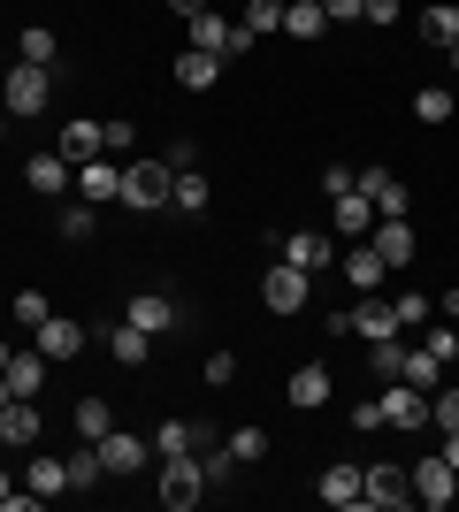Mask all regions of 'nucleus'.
Segmentation results:
<instances>
[{
    "label": "nucleus",
    "instance_id": "f257e3e1",
    "mask_svg": "<svg viewBox=\"0 0 459 512\" xmlns=\"http://www.w3.org/2000/svg\"><path fill=\"white\" fill-rule=\"evenodd\" d=\"M169 161H131V169H123V207L131 214H161L169 207Z\"/></svg>",
    "mask_w": 459,
    "mask_h": 512
},
{
    "label": "nucleus",
    "instance_id": "f03ea898",
    "mask_svg": "<svg viewBox=\"0 0 459 512\" xmlns=\"http://www.w3.org/2000/svg\"><path fill=\"white\" fill-rule=\"evenodd\" d=\"M199 497H207V459H199V451H184V459H161V505L184 512V505H199Z\"/></svg>",
    "mask_w": 459,
    "mask_h": 512
},
{
    "label": "nucleus",
    "instance_id": "7ed1b4c3",
    "mask_svg": "<svg viewBox=\"0 0 459 512\" xmlns=\"http://www.w3.org/2000/svg\"><path fill=\"white\" fill-rule=\"evenodd\" d=\"M46 92H54V69L46 62H16L8 85H0V100H8V115H46Z\"/></svg>",
    "mask_w": 459,
    "mask_h": 512
},
{
    "label": "nucleus",
    "instance_id": "20e7f679",
    "mask_svg": "<svg viewBox=\"0 0 459 512\" xmlns=\"http://www.w3.org/2000/svg\"><path fill=\"white\" fill-rule=\"evenodd\" d=\"M92 451H100V467H108V474H146V459H153V444H146V436H131V428L92 436Z\"/></svg>",
    "mask_w": 459,
    "mask_h": 512
},
{
    "label": "nucleus",
    "instance_id": "39448f33",
    "mask_svg": "<svg viewBox=\"0 0 459 512\" xmlns=\"http://www.w3.org/2000/svg\"><path fill=\"white\" fill-rule=\"evenodd\" d=\"M459 497V474H452V459H414V505H429V512H444Z\"/></svg>",
    "mask_w": 459,
    "mask_h": 512
},
{
    "label": "nucleus",
    "instance_id": "423d86ee",
    "mask_svg": "<svg viewBox=\"0 0 459 512\" xmlns=\"http://www.w3.org/2000/svg\"><path fill=\"white\" fill-rule=\"evenodd\" d=\"M31 344H39L46 360H77V352L92 344V329H85V321H69V314H46L39 329H31Z\"/></svg>",
    "mask_w": 459,
    "mask_h": 512
},
{
    "label": "nucleus",
    "instance_id": "0eeeda50",
    "mask_svg": "<svg viewBox=\"0 0 459 512\" xmlns=\"http://www.w3.org/2000/svg\"><path fill=\"white\" fill-rule=\"evenodd\" d=\"M368 245L383 253V268H414V222H406V214H375Z\"/></svg>",
    "mask_w": 459,
    "mask_h": 512
},
{
    "label": "nucleus",
    "instance_id": "6e6552de",
    "mask_svg": "<svg viewBox=\"0 0 459 512\" xmlns=\"http://www.w3.org/2000/svg\"><path fill=\"white\" fill-rule=\"evenodd\" d=\"M306 283H314V276L291 268V260H284V268H268V276H261V306H268V314H299V306H306Z\"/></svg>",
    "mask_w": 459,
    "mask_h": 512
},
{
    "label": "nucleus",
    "instance_id": "1a4fd4ad",
    "mask_svg": "<svg viewBox=\"0 0 459 512\" xmlns=\"http://www.w3.org/2000/svg\"><path fill=\"white\" fill-rule=\"evenodd\" d=\"M375 406H383V428H429V390L414 383H391Z\"/></svg>",
    "mask_w": 459,
    "mask_h": 512
},
{
    "label": "nucleus",
    "instance_id": "9d476101",
    "mask_svg": "<svg viewBox=\"0 0 459 512\" xmlns=\"http://www.w3.org/2000/svg\"><path fill=\"white\" fill-rule=\"evenodd\" d=\"M368 505L375 512H414V474L406 467H368Z\"/></svg>",
    "mask_w": 459,
    "mask_h": 512
},
{
    "label": "nucleus",
    "instance_id": "9b49d317",
    "mask_svg": "<svg viewBox=\"0 0 459 512\" xmlns=\"http://www.w3.org/2000/svg\"><path fill=\"white\" fill-rule=\"evenodd\" d=\"M184 451H215V428H207V421H169V428H153V459H184Z\"/></svg>",
    "mask_w": 459,
    "mask_h": 512
},
{
    "label": "nucleus",
    "instance_id": "f8f14e48",
    "mask_svg": "<svg viewBox=\"0 0 459 512\" xmlns=\"http://www.w3.org/2000/svg\"><path fill=\"white\" fill-rule=\"evenodd\" d=\"M314 490H322V505L360 512V505H368V467H329L322 482H314Z\"/></svg>",
    "mask_w": 459,
    "mask_h": 512
},
{
    "label": "nucleus",
    "instance_id": "ddd939ff",
    "mask_svg": "<svg viewBox=\"0 0 459 512\" xmlns=\"http://www.w3.org/2000/svg\"><path fill=\"white\" fill-rule=\"evenodd\" d=\"M123 321H138L146 337H176V329H184V314H176V306L161 299V291H138V299L123 306Z\"/></svg>",
    "mask_w": 459,
    "mask_h": 512
},
{
    "label": "nucleus",
    "instance_id": "4468645a",
    "mask_svg": "<svg viewBox=\"0 0 459 512\" xmlns=\"http://www.w3.org/2000/svg\"><path fill=\"white\" fill-rule=\"evenodd\" d=\"M23 184L39 199H62V192H77V169H69L62 153H31V169H23Z\"/></svg>",
    "mask_w": 459,
    "mask_h": 512
},
{
    "label": "nucleus",
    "instance_id": "2eb2a0df",
    "mask_svg": "<svg viewBox=\"0 0 459 512\" xmlns=\"http://www.w3.org/2000/svg\"><path fill=\"white\" fill-rule=\"evenodd\" d=\"M39 398H8V406H0V444H16V451H31L39 444Z\"/></svg>",
    "mask_w": 459,
    "mask_h": 512
},
{
    "label": "nucleus",
    "instance_id": "dca6fc26",
    "mask_svg": "<svg viewBox=\"0 0 459 512\" xmlns=\"http://www.w3.org/2000/svg\"><path fill=\"white\" fill-rule=\"evenodd\" d=\"M77 199H92V207L123 199V169H115L108 153H100V161H77Z\"/></svg>",
    "mask_w": 459,
    "mask_h": 512
},
{
    "label": "nucleus",
    "instance_id": "f3484780",
    "mask_svg": "<svg viewBox=\"0 0 459 512\" xmlns=\"http://www.w3.org/2000/svg\"><path fill=\"white\" fill-rule=\"evenodd\" d=\"M329 207H337V237H352V245H360V237L375 230V199L360 192V176H352V192H337Z\"/></svg>",
    "mask_w": 459,
    "mask_h": 512
},
{
    "label": "nucleus",
    "instance_id": "a211bd4d",
    "mask_svg": "<svg viewBox=\"0 0 459 512\" xmlns=\"http://www.w3.org/2000/svg\"><path fill=\"white\" fill-rule=\"evenodd\" d=\"M284 260L306 268V276H322V268H337V245H329L322 230H299V237H284Z\"/></svg>",
    "mask_w": 459,
    "mask_h": 512
},
{
    "label": "nucleus",
    "instance_id": "6ab92c4d",
    "mask_svg": "<svg viewBox=\"0 0 459 512\" xmlns=\"http://www.w3.org/2000/svg\"><path fill=\"white\" fill-rule=\"evenodd\" d=\"M337 268H345V283H352V291H375V283L391 276V268H383V253H375L368 237H360L352 253H337Z\"/></svg>",
    "mask_w": 459,
    "mask_h": 512
},
{
    "label": "nucleus",
    "instance_id": "aec40b11",
    "mask_svg": "<svg viewBox=\"0 0 459 512\" xmlns=\"http://www.w3.org/2000/svg\"><path fill=\"white\" fill-rule=\"evenodd\" d=\"M352 337H368V344H383V337H406V329H398V306H391V299L352 306Z\"/></svg>",
    "mask_w": 459,
    "mask_h": 512
},
{
    "label": "nucleus",
    "instance_id": "412c9836",
    "mask_svg": "<svg viewBox=\"0 0 459 512\" xmlns=\"http://www.w3.org/2000/svg\"><path fill=\"white\" fill-rule=\"evenodd\" d=\"M0 375H8V390H16V398H39V390H46V352H39V344H31V352H8V367H0Z\"/></svg>",
    "mask_w": 459,
    "mask_h": 512
},
{
    "label": "nucleus",
    "instance_id": "4be33fe9",
    "mask_svg": "<svg viewBox=\"0 0 459 512\" xmlns=\"http://www.w3.org/2000/svg\"><path fill=\"white\" fill-rule=\"evenodd\" d=\"M329 390H337V383H329V367H314V360L291 367V406H299V413H322Z\"/></svg>",
    "mask_w": 459,
    "mask_h": 512
},
{
    "label": "nucleus",
    "instance_id": "5701e85b",
    "mask_svg": "<svg viewBox=\"0 0 459 512\" xmlns=\"http://www.w3.org/2000/svg\"><path fill=\"white\" fill-rule=\"evenodd\" d=\"M222 77V54H207V46H184V54H176V85L184 92H207Z\"/></svg>",
    "mask_w": 459,
    "mask_h": 512
},
{
    "label": "nucleus",
    "instance_id": "b1692460",
    "mask_svg": "<svg viewBox=\"0 0 459 512\" xmlns=\"http://www.w3.org/2000/svg\"><path fill=\"white\" fill-rule=\"evenodd\" d=\"M100 337H108V352H115V360H123V367H146V352H153V337H146V329H138V321H108Z\"/></svg>",
    "mask_w": 459,
    "mask_h": 512
},
{
    "label": "nucleus",
    "instance_id": "393cba45",
    "mask_svg": "<svg viewBox=\"0 0 459 512\" xmlns=\"http://www.w3.org/2000/svg\"><path fill=\"white\" fill-rule=\"evenodd\" d=\"M54 153L77 169V161H100V153H108V138H100V123H62V146H54Z\"/></svg>",
    "mask_w": 459,
    "mask_h": 512
},
{
    "label": "nucleus",
    "instance_id": "a878e982",
    "mask_svg": "<svg viewBox=\"0 0 459 512\" xmlns=\"http://www.w3.org/2000/svg\"><path fill=\"white\" fill-rule=\"evenodd\" d=\"M421 39L437 46V54H452V46H459V0H444V8H421Z\"/></svg>",
    "mask_w": 459,
    "mask_h": 512
},
{
    "label": "nucleus",
    "instance_id": "bb28decb",
    "mask_svg": "<svg viewBox=\"0 0 459 512\" xmlns=\"http://www.w3.org/2000/svg\"><path fill=\"white\" fill-rule=\"evenodd\" d=\"M360 192L375 199V214H406V184L391 169H360Z\"/></svg>",
    "mask_w": 459,
    "mask_h": 512
},
{
    "label": "nucleus",
    "instance_id": "cd10ccee",
    "mask_svg": "<svg viewBox=\"0 0 459 512\" xmlns=\"http://www.w3.org/2000/svg\"><path fill=\"white\" fill-rule=\"evenodd\" d=\"M230 31H238V23L215 16V8H199V16H192V46H207V54H222V62H230Z\"/></svg>",
    "mask_w": 459,
    "mask_h": 512
},
{
    "label": "nucleus",
    "instance_id": "c85d7f7f",
    "mask_svg": "<svg viewBox=\"0 0 459 512\" xmlns=\"http://www.w3.org/2000/svg\"><path fill=\"white\" fill-rule=\"evenodd\" d=\"M414 344H421V352H429L437 367H452V360H459V321H444V314H437V321H429V329H421Z\"/></svg>",
    "mask_w": 459,
    "mask_h": 512
},
{
    "label": "nucleus",
    "instance_id": "c756f323",
    "mask_svg": "<svg viewBox=\"0 0 459 512\" xmlns=\"http://www.w3.org/2000/svg\"><path fill=\"white\" fill-rule=\"evenodd\" d=\"M207 199H215V192H207V176H199V169H176V184H169V207L176 214H207Z\"/></svg>",
    "mask_w": 459,
    "mask_h": 512
},
{
    "label": "nucleus",
    "instance_id": "7c9ffc66",
    "mask_svg": "<svg viewBox=\"0 0 459 512\" xmlns=\"http://www.w3.org/2000/svg\"><path fill=\"white\" fill-rule=\"evenodd\" d=\"M284 31H291V39H322V31H329L322 0H284Z\"/></svg>",
    "mask_w": 459,
    "mask_h": 512
},
{
    "label": "nucleus",
    "instance_id": "2f4dec72",
    "mask_svg": "<svg viewBox=\"0 0 459 512\" xmlns=\"http://www.w3.org/2000/svg\"><path fill=\"white\" fill-rule=\"evenodd\" d=\"M54 230H62V237H69V245H85V237H92V230H100V207H92V199H69V207H62V214H54Z\"/></svg>",
    "mask_w": 459,
    "mask_h": 512
},
{
    "label": "nucleus",
    "instance_id": "473e14b6",
    "mask_svg": "<svg viewBox=\"0 0 459 512\" xmlns=\"http://www.w3.org/2000/svg\"><path fill=\"white\" fill-rule=\"evenodd\" d=\"M23 490H39V497H62L69 490V459H31V474H23Z\"/></svg>",
    "mask_w": 459,
    "mask_h": 512
},
{
    "label": "nucleus",
    "instance_id": "72a5a7b5",
    "mask_svg": "<svg viewBox=\"0 0 459 512\" xmlns=\"http://www.w3.org/2000/svg\"><path fill=\"white\" fill-rule=\"evenodd\" d=\"M406 360H414V337H383V344H375V375H383V383H398Z\"/></svg>",
    "mask_w": 459,
    "mask_h": 512
},
{
    "label": "nucleus",
    "instance_id": "f704fd0d",
    "mask_svg": "<svg viewBox=\"0 0 459 512\" xmlns=\"http://www.w3.org/2000/svg\"><path fill=\"white\" fill-rule=\"evenodd\" d=\"M222 451H230L238 467H253V459H268V428H230V436H222Z\"/></svg>",
    "mask_w": 459,
    "mask_h": 512
},
{
    "label": "nucleus",
    "instance_id": "c9c22d12",
    "mask_svg": "<svg viewBox=\"0 0 459 512\" xmlns=\"http://www.w3.org/2000/svg\"><path fill=\"white\" fill-rule=\"evenodd\" d=\"M391 306H398V329H406V337H421V329L437 321V299H421V291H406V299H391Z\"/></svg>",
    "mask_w": 459,
    "mask_h": 512
},
{
    "label": "nucleus",
    "instance_id": "e433bc0d",
    "mask_svg": "<svg viewBox=\"0 0 459 512\" xmlns=\"http://www.w3.org/2000/svg\"><path fill=\"white\" fill-rule=\"evenodd\" d=\"M108 428H115L108 398H77V436H85V444H92V436H108Z\"/></svg>",
    "mask_w": 459,
    "mask_h": 512
},
{
    "label": "nucleus",
    "instance_id": "4c0bfd02",
    "mask_svg": "<svg viewBox=\"0 0 459 512\" xmlns=\"http://www.w3.org/2000/svg\"><path fill=\"white\" fill-rule=\"evenodd\" d=\"M245 31H253V39L284 31V0H245Z\"/></svg>",
    "mask_w": 459,
    "mask_h": 512
},
{
    "label": "nucleus",
    "instance_id": "58836bf2",
    "mask_svg": "<svg viewBox=\"0 0 459 512\" xmlns=\"http://www.w3.org/2000/svg\"><path fill=\"white\" fill-rule=\"evenodd\" d=\"M100 474H108V467H100V451H69V490H100Z\"/></svg>",
    "mask_w": 459,
    "mask_h": 512
},
{
    "label": "nucleus",
    "instance_id": "ea45409f",
    "mask_svg": "<svg viewBox=\"0 0 459 512\" xmlns=\"http://www.w3.org/2000/svg\"><path fill=\"white\" fill-rule=\"evenodd\" d=\"M16 54H23V62H46V69H54V31H46V23H23Z\"/></svg>",
    "mask_w": 459,
    "mask_h": 512
},
{
    "label": "nucleus",
    "instance_id": "a19ab883",
    "mask_svg": "<svg viewBox=\"0 0 459 512\" xmlns=\"http://www.w3.org/2000/svg\"><path fill=\"white\" fill-rule=\"evenodd\" d=\"M414 115H421V123H452V92H444V85H421L414 92Z\"/></svg>",
    "mask_w": 459,
    "mask_h": 512
},
{
    "label": "nucleus",
    "instance_id": "79ce46f5",
    "mask_svg": "<svg viewBox=\"0 0 459 512\" xmlns=\"http://www.w3.org/2000/svg\"><path fill=\"white\" fill-rule=\"evenodd\" d=\"M429 428H459V383L429 390Z\"/></svg>",
    "mask_w": 459,
    "mask_h": 512
},
{
    "label": "nucleus",
    "instance_id": "37998d69",
    "mask_svg": "<svg viewBox=\"0 0 459 512\" xmlns=\"http://www.w3.org/2000/svg\"><path fill=\"white\" fill-rule=\"evenodd\" d=\"M8 314H16L23 329H39V321L54 314V306H46V291H16V306H8Z\"/></svg>",
    "mask_w": 459,
    "mask_h": 512
},
{
    "label": "nucleus",
    "instance_id": "c03bdc74",
    "mask_svg": "<svg viewBox=\"0 0 459 512\" xmlns=\"http://www.w3.org/2000/svg\"><path fill=\"white\" fill-rule=\"evenodd\" d=\"M199 375H207V383H215V390H230V383H238V352H215V360L199 367Z\"/></svg>",
    "mask_w": 459,
    "mask_h": 512
},
{
    "label": "nucleus",
    "instance_id": "a18cd8bd",
    "mask_svg": "<svg viewBox=\"0 0 459 512\" xmlns=\"http://www.w3.org/2000/svg\"><path fill=\"white\" fill-rule=\"evenodd\" d=\"M161 161H169V176H176V169H192V161H199V146H192V138H176V146L161 153Z\"/></svg>",
    "mask_w": 459,
    "mask_h": 512
},
{
    "label": "nucleus",
    "instance_id": "49530a36",
    "mask_svg": "<svg viewBox=\"0 0 459 512\" xmlns=\"http://www.w3.org/2000/svg\"><path fill=\"white\" fill-rule=\"evenodd\" d=\"M100 138H108V153H131L138 130H131V123H100Z\"/></svg>",
    "mask_w": 459,
    "mask_h": 512
},
{
    "label": "nucleus",
    "instance_id": "de8ad7c7",
    "mask_svg": "<svg viewBox=\"0 0 459 512\" xmlns=\"http://www.w3.org/2000/svg\"><path fill=\"white\" fill-rule=\"evenodd\" d=\"M360 16L368 23H398V0H360Z\"/></svg>",
    "mask_w": 459,
    "mask_h": 512
},
{
    "label": "nucleus",
    "instance_id": "09e8293b",
    "mask_svg": "<svg viewBox=\"0 0 459 512\" xmlns=\"http://www.w3.org/2000/svg\"><path fill=\"white\" fill-rule=\"evenodd\" d=\"M322 16L329 23H352V16H360V0H322Z\"/></svg>",
    "mask_w": 459,
    "mask_h": 512
},
{
    "label": "nucleus",
    "instance_id": "8fccbe9b",
    "mask_svg": "<svg viewBox=\"0 0 459 512\" xmlns=\"http://www.w3.org/2000/svg\"><path fill=\"white\" fill-rule=\"evenodd\" d=\"M444 459H452V474H459V428H444Z\"/></svg>",
    "mask_w": 459,
    "mask_h": 512
},
{
    "label": "nucleus",
    "instance_id": "3c124183",
    "mask_svg": "<svg viewBox=\"0 0 459 512\" xmlns=\"http://www.w3.org/2000/svg\"><path fill=\"white\" fill-rule=\"evenodd\" d=\"M437 314H444V321H459V291H444V299H437Z\"/></svg>",
    "mask_w": 459,
    "mask_h": 512
},
{
    "label": "nucleus",
    "instance_id": "603ef678",
    "mask_svg": "<svg viewBox=\"0 0 459 512\" xmlns=\"http://www.w3.org/2000/svg\"><path fill=\"white\" fill-rule=\"evenodd\" d=\"M169 8H176V16H184V23H192V16H199V8H207V0H169Z\"/></svg>",
    "mask_w": 459,
    "mask_h": 512
},
{
    "label": "nucleus",
    "instance_id": "864d4df0",
    "mask_svg": "<svg viewBox=\"0 0 459 512\" xmlns=\"http://www.w3.org/2000/svg\"><path fill=\"white\" fill-rule=\"evenodd\" d=\"M8 398H16V390H8V375H0V406H8Z\"/></svg>",
    "mask_w": 459,
    "mask_h": 512
},
{
    "label": "nucleus",
    "instance_id": "5fc2aeb1",
    "mask_svg": "<svg viewBox=\"0 0 459 512\" xmlns=\"http://www.w3.org/2000/svg\"><path fill=\"white\" fill-rule=\"evenodd\" d=\"M444 62H452V77H459V46H452V54H444Z\"/></svg>",
    "mask_w": 459,
    "mask_h": 512
},
{
    "label": "nucleus",
    "instance_id": "6e6d98bb",
    "mask_svg": "<svg viewBox=\"0 0 459 512\" xmlns=\"http://www.w3.org/2000/svg\"><path fill=\"white\" fill-rule=\"evenodd\" d=\"M8 490H16V482H8V474H0V497H8Z\"/></svg>",
    "mask_w": 459,
    "mask_h": 512
},
{
    "label": "nucleus",
    "instance_id": "4d7b16f0",
    "mask_svg": "<svg viewBox=\"0 0 459 512\" xmlns=\"http://www.w3.org/2000/svg\"><path fill=\"white\" fill-rule=\"evenodd\" d=\"M0 367H8V337H0Z\"/></svg>",
    "mask_w": 459,
    "mask_h": 512
}]
</instances>
